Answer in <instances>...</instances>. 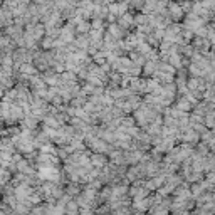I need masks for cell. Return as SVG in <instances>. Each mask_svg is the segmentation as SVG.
I'll return each mask as SVG.
<instances>
[{
    "mask_svg": "<svg viewBox=\"0 0 215 215\" xmlns=\"http://www.w3.org/2000/svg\"><path fill=\"white\" fill-rule=\"evenodd\" d=\"M92 165H96V167H102V165H104V156L102 155H94L92 156Z\"/></svg>",
    "mask_w": 215,
    "mask_h": 215,
    "instance_id": "6da1fadb",
    "label": "cell"
}]
</instances>
